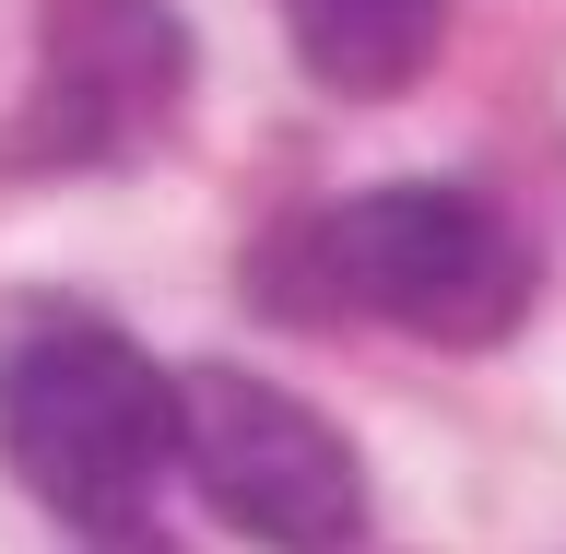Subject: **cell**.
<instances>
[{
  "instance_id": "6da1fadb",
  "label": "cell",
  "mask_w": 566,
  "mask_h": 554,
  "mask_svg": "<svg viewBox=\"0 0 566 554\" xmlns=\"http://www.w3.org/2000/svg\"><path fill=\"white\" fill-rule=\"evenodd\" d=\"M0 460L71 531H130L177 472V378L95 307H0Z\"/></svg>"
},
{
  "instance_id": "7a4b0ae2",
  "label": "cell",
  "mask_w": 566,
  "mask_h": 554,
  "mask_svg": "<svg viewBox=\"0 0 566 554\" xmlns=\"http://www.w3.org/2000/svg\"><path fill=\"white\" fill-rule=\"evenodd\" d=\"M307 283H283L272 307H354L424 343H495L531 307V237L484 189H378V201L318 212Z\"/></svg>"
},
{
  "instance_id": "3957f363",
  "label": "cell",
  "mask_w": 566,
  "mask_h": 554,
  "mask_svg": "<svg viewBox=\"0 0 566 554\" xmlns=\"http://www.w3.org/2000/svg\"><path fill=\"white\" fill-rule=\"evenodd\" d=\"M177 472L201 484L224 531L272 554H343L366 531V460L331 414H307L295 389L248 378V366H201L177 378Z\"/></svg>"
},
{
  "instance_id": "277c9868",
  "label": "cell",
  "mask_w": 566,
  "mask_h": 554,
  "mask_svg": "<svg viewBox=\"0 0 566 554\" xmlns=\"http://www.w3.org/2000/svg\"><path fill=\"white\" fill-rule=\"evenodd\" d=\"M130 48H166V12H154V0H83L60 24V83H48L35 154H106V142H130L142 106H166L177 60L130 71Z\"/></svg>"
},
{
  "instance_id": "5b68a950",
  "label": "cell",
  "mask_w": 566,
  "mask_h": 554,
  "mask_svg": "<svg viewBox=\"0 0 566 554\" xmlns=\"http://www.w3.org/2000/svg\"><path fill=\"white\" fill-rule=\"evenodd\" d=\"M283 35H295L307 83L378 106L401 83H424L437 35H449V0H283Z\"/></svg>"
}]
</instances>
